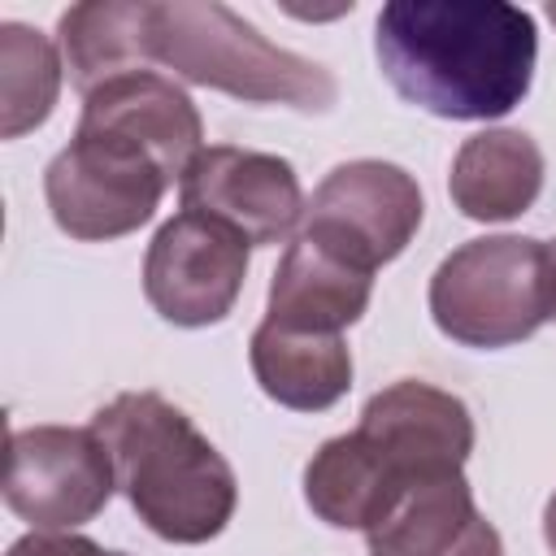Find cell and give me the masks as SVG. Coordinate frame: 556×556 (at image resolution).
<instances>
[{"mask_svg":"<svg viewBox=\"0 0 556 556\" xmlns=\"http://www.w3.org/2000/svg\"><path fill=\"white\" fill-rule=\"evenodd\" d=\"M404 486H408V478L356 430L326 439L313 452V460L304 465V500L334 530L369 534L395 508Z\"/></svg>","mask_w":556,"mask_h":556,"instance_id":"5bb4252c","label":"cell"},{"mask_svg":"<svg viewBox=\"0 0 556 556\" xmlns=\"http://www.w3.org/2000/svg\"><path fill=\"white\" fill-rule=\"evenodd\" d=\"M547 252H552V274H556V243H552V248H547Z\"/></svg>","mask_w":556,"mask_h":556,"instance_id":"44dd1931","label":"cell"},{"mask_svg":"<svg viewBox=\"0 0 556 556\" xmlns=\"http://www.w3.org/2000/svg\"><path fill=\"white\" fill-rule=\"evenodd\" d=\"M547 17H552V26H556V4H547Z\"/></svg>","mask_w":556,"mask_h":556,"instance_id":"ffe728a7","label":"cell"},{"mask_svg":"<svg viewBox=\"0 0 556 556\" xmlns=\"http://www.w3.org/2000/svg\"><path fill=\"white\" fill-rule=\"evenodd\" d=\"M543 539H547V547H552V556H556V495H552L547 508H543Z\"/></svg>","mask_w":556,"mask_h":556,"instance_id":"d6986e66","label":"cell"},{"mask_svg":"<svg viewBox=\"0 0 556 556\" xmlns=\"http://www.w3.org/2000/svg\"><path fill=\"white\" fill-rule=\"evenodd\" d=\"M9 556H126V552H109V547L91 543L87 534H70V530H61V534L30 530L9 547Z\"/></svg>","mask_w":556,"mask_h":556,"instance_id":"ac0fdd59","label":"cell"},{"mask_svg":"<svg viewBox=\"0 0 556 556\" xmlns=\"http://www.w3.org/2000/svg\"><path fill=\"white\" fill-rule=\"evenodd\" d=\"M91 430L113 460L117 486L156 539L208 543L226 530L239 504L235 469L178 404L156 391H122L91 417Z\"/></svg>","mask_w":556,"mask_h":556,"instance_id":"3957f363","label":"cell"},{"mask_svg":"<svg viewBox=\"0 0 556 556\" xmlns=\"http://www.w3.org/2000/svg\"><path fill=\"white\" fill-rule=\"evenodd\" d=\"M361 439H369L408 482L434 473H460L473 452L469 408L430 382L404 378L382 387L361 408Z\"/></svg>","mask_w":556,"mask_h":556,"instance_id":"30bf717a","label":"cell"},{"mask_svg":"<svg viewBox=\"0 0 556 556\" xmlns=\"http://www.w3.org/2000/svg\"><path fill=\"white\" fill-rule=\"evenodd\" d=\"M421 213V187L408 169L391 161H348L334 165L304 204L300 235L365 269H378L408 248Z\"/></svg>","mask_w":556,"mask_h":556,"instance_id":"52a82bcc","label":"cell"},{"mask_svg":"<svg viewBox=\"0 0 556 556\" xmlns=\"http://www.w3.org/2000/svg\"><path fill=\"white\" fill-rule=\"evenodd\" d=\"M447 191L473 222H513L543 191V152L526 130H478L460 143Z\"/></svg>","mask_w":556,"mask_h":556,"instance_id":"9a60e30c","label":"cell"},{"mask_svg":"<svg viewBox=\"0 0 556 556\" xmlns=\"http://www.w3.org/2000/svg\"><path fill=\"white\" fill-rule=\"evenodd\" d=\"M78 130L143 148L169 174V182L174 178L182 182V174L200 156V139H204V122H200V109L191 104V96L156 70H130V74H117V78L100 83L96 91H87Z\"/></svg>","mask_w":556,"mask_h":556,"instance_id":"8fae6325","label":"cell"},{"mask_svg":"<svg viewBox=\"0 0 556 556\" xmlns=\"http://www.w3.org/2000/svg\"><path fill=\"white\" fill-rule=\"evenodd\" d=\"M165 187L169 174L143 148L91 130H74L43 174L52 222L83 243L122 239L152 222Z\"/></svg>","mask_w":556,"mask_h":556,"instance_id":"5b68a950","label":"cell"},{"mask_svg":"<svg viewBox=\"0 0 556 556\" xmlns=\"http://www.w3.org/2000/svg\"><path fill=\"white\" fill-rule=\"evenodd\" d=\"M117 486L100 434L87 426H26L9 434L4 504L43 534L91 521Z\"/></svg>","mask_w":556,"mask_h":556,"instance_id":"8992f818","label":"cell"},{"mask_svg":"<svg viewBox=\"0 0 556 556\" xmlns=\"http://www.w3.org/2000/svg\"><path fill=\"white\" fill-rule=\"evenodd\" d=\"M434 326L465 348H508L556 317L552 252L526 235L460 243L430 278Z\"/></svg>","mask_w":556,"mask_h":556,"instance_id":"277c9868","label":"cell"},{"mask_svg":"<svg viewBox=\"0 0 556 556\" xmlns=\"http://www.w3.org/2000/svg\"><path fill=\"white\" fill-rule=\"evenodd\" d=\"M261 391L295 413H321L352 387V352L343 334H300L261 321L248 348Z\"/></svg>","mask_w":556,"mask_h":556,"instance_id":"2e32d148","label":"cell"},{"mask_svg":"<svg viewBox=\"0 0 556 556\" xmlns=\"http://www.w3.org/2000/svg\"><path fill=\"white\" fill-rule=\"evenodd\" d=\"M56 30L83 96L148 65L195 87L300 113H326L339 96L326 65L269 43L217 0H87L65 9Z\"/></svg>","mask_w":556,"mask_h":556,"instance_id":"6da1fadb","label":"cell"},{"mask_svg":"<svg viewBox=\"0 0 556 556\" xmlns=\"http://www.w3.org/2000/svg\"><path fill=\"white\" fill-rule=\"evenodd\" d=\"M182 208L213 217L248 243H282L304 217V191L291 161L235 143L200 148L178 182Z\"/></svg>","mask_w":556,"mask_h":556,"instance_id":"9c48e42d","label":"cell"},{"mask_svg":"<svg viewBox=\"0 0 556 556\" xmlns=\"http://www.w3.org/2000/svg\"><path fill=\"white\" fill-rule=\"evenodd\" d=\"M365 539L369 556H504V539L478 513L465 473L408 482Z\"/></svg>","mask_w":556,"mask_h":556,"instance_id":"7c38bea8","label":"cell"},{"mask_svg":"<svg viewBox=\"0 0 556 556\" xmlns=\"http://www.w3.org/2000/svg\"><path fill=\"white\" fill-rule=\"evenodd\" d=\"M387 83L447 122L513 113L534 78V17L504 0H391L374 22Z\"/></svg>","mask_w":556,"mask_h":556,"instance_id":"7a4b0ae2","label":"cell"},{"mask_svg":"<svg viewBox=\"0 0 556 556\" xmlns=\"http://www.w3.org/2000/svg\"><path fill=\"white\" fill-rule=\"evenodd\" d=\"M248 248L252 243L230 226L182 208L148 243V256H143L148 304L165 321L187 330L217 326L243 291Z\"/></svg>","mask_w":556,"mask_h":556,"instance_id":"ba28073f","label":"cell"},{"mask_svg":"<svg viewBox=\"0 0 556 556\" xmlns=\"http://www.w3.org/2000/svg\"><path fill=\"white\" fill-rule=\"evenodd\" d=\"M374 295V269L300 235L274 269L265 321L300 334H343Z\"/></svg>","mask_w":556,"mask_h":556,"instance_id":"4fadbf2b","label":"cell"},{"mask_svg":"<svg viewBox=\"0 0 556 556\" xmlns=\"http://www.w3.org/2000/svg\"><path fill=\"white\" fill-rule=\"evenodd\" d=\"M61 52L48 35L4 22L0 26V135L17 139L48 122L61 96Z\"/></svg>","mask_w":556,"mask_h":556,"instance_id":"e0dca14e","label":"cell"}]
</instances>
